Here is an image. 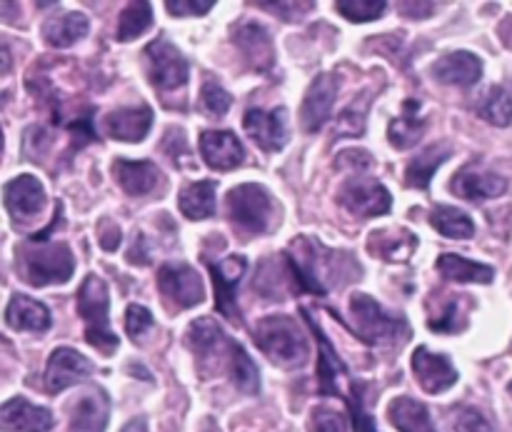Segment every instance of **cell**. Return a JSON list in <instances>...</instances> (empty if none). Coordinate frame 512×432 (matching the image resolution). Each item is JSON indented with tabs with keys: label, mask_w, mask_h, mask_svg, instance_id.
I'll return each instance as SVG.
<instances>
[{
	"label": "cell",
	"mask_w": 512,
	"mask_h": 432,
	"mask_svg": "<svg viewBox=\"0 0 512 432\" xmlns=\"http://www.w3.org/2000/svg\"><path fill=\"white\" fill-rule=\"evenodd\" d=\"M285 258L300 293L305 290L313 295H328L338 285H348L363 275L353 255L328 248L315 238H295Z\"/></svg>",
	"instance_id": "cell-1"
},
{
	"label": "cell",
	"mask_w": 512,
	"mask_h": 432,
	"mask_svg": "<svg viewBox=\"0 0 512 432\" xmlns=\"http://www.w3.org/2000/svg\"><path fill=\"white\" fill-rule=\"evenodd\" d=\"M15 265H18L20 280L33 288L68 283L75 273V258L68 243H53L40 235H33L28 243L18 245Z\"/></svg>",
	"instance_id": "cell-2"
},
{
	"label": "cell",
	"mask_w": 512,
	"mask_h": 432,
	"mask_svg": "<svg viewBox=\"0 0 512 432\" xmlns=\"http://www.w3.org/2000/svg\"><path fill=\"white\" fill-rule=\"evenodd\" d=\"M255 343L265 358L278 368H298L308 360V340L303 330L288 315H270L255 325Z\"/></svg>",
	"instance_id": "cell-3"
},
{
	"label": "cell",
	"mask_w": 512,
	"mask_h": 432,
	"mask_svg": "<svg viewBox=\"0 0 512 432\" xmlns=\"http://www.w3.org/2000/svg\"><path fill=\"white\" fill-rule=\"evenodd\" d=\"M225 208H228L230 223L238 230L250 235H265L275 228L280 220V210L275 205L273 195L255 183L235 185L225 195Z\"/></svg>",
	"instance_id": "cell-4"
},
{
	"label": "cell",
	"mask_w": 512,
	"mask_h": 432,
	"mask_svg": "<svg viewBox=\"0 0 512 432\" xmlns=\"http://www.w3.org/2000/svg\"><path fill=\"white\" fill-rule=\"evenodd\" d=\"M78 315L85 323V340L103 355L118 350V335L110 330V295L108 285L98 275H88L78 290Z\"/></svg>",
	"instance_id": "cell-5"
},
{
	"label": "cell",
	"mask_w": 512,
	"mask_h": 432,
	"mask_svg": "<svg viewBox=\"0 0 512 432\" xmlns=\"http://www.w3.org/2000/svg\"><path fill=\"white\" fill-rule=\"evenodd\" d=\"M350 315H353L355 333L368 345L403 343V340L410 338L408 320L403 315L388 313L378 300L365 293H353Z\"/></svg>",
	"instance_id": "cell-6"
},
{
	"label": "cell",
	"mask_w": 512,
	"mask_h": 432,
	"mask_svg": "<svg viewBox=\"0 0 512 432\" xmlns=\"http://www.w3.org/2000/svg\"><path fill=\"white\" fill-rule=\"evenodd\" d=\"M145 60H148L150 83L158 88V93L160 90L163 93H173V90H180L188 85V60H185V55L168 38H155L145 48Z\"/></svg>",
	"instance_id": "cell-7"
},
{
	"label": "cell",
	"mask_w": 512,
	"mask_h": 432,
	"mask_svg": "<svg viewBox=\"0 0 512 432\" xmlns=\"http://www.w3.org/2000/svg\"><path fill=\"white\" fill-rule=\"evenodd\" d=\"M338 203L355 218H378L393 208V195L383 183L370 178H353L340 188Z\"/></svg>",
	"instance_id": "cell-8"
},
{
	"label": "cell",
	"mask_w": 512,
	"mask_h": 432,
	"mask_svg": "<svg viewBox=\"0 0 512 432\" xmlns=\"http://www.w3.org/2000/svg\"><path fill=\"white\" fill-rule=\"evenodd\" d=\"M158 288L170 303H175L183 310L195 308V305H200L205 300L203 278H200L198 270L190 268L188 263L160 265Z\"/></svg>",
	"instance_id": "cell-9"
},
{
	"label": "cell",
	"mask_w": 512,
	"mask_h": 432,
	"mask_svg": "<svg viewBox=\"0 0 512 432\" xmlns=\"http://www.w3.org/2000/svg\"><path fill=\"white\" fill-rule=\"evenodd\" d=\"M230 40L243 55L245 65L255 73H270L275 68V48L268 28L253 20L238 23L230 30Z\"/></svg>",
	"instance_id": "cell-10"
},
{
	"label": "cell",
	"mask_w": 512,
	"mask_h": 432,
	"mask_svg": "<svg viewBox=\"0 0 512 432\" xmlns=\"http://www.w3.org/2000/svg\"><path fill=\"white\" fill-rule=\"evenodd\" d=\"M245 130H248L250 138L255 140V145L265 150V153H278L288 145L290 130H288V110L283 105L273 110H260L250 108L243 118Z\"/></svg>",
	"instance_id": "cell-11"
},
{
	"label": "cell",
	"mask_w": 512,
	"mask_h": 432,
	"mask_svg": "<svg viewBox=\"0 0 512 432\" xmlns=\"http://www.w3.org/2000/svg\"><path fill=\"white\" fill-rule=\"evenodd\" d=\"M335 98H338V75L320 73L310 83L303 105H300V125L305 133H318L328 123V118L333 115Z\"/></svg>",
	"instance_id": "cell-12"
},
{
	"label": "cell",
	"mask_w": 512,
	"mask_h": 432,
	"mask_svg": "<svg viewBox=\"0 0 512 432\" xmlns=\"http://www.w3.org/2000/svg\"><path fill=\"white\" fill-rule=\"evenodd\" d=\"M93 363L85 355H80L73 348H58L48 360V370H45V390L50 395H58L63 390L73 388L80 380L93 375Z\"/></svg>",
	"instance_id": "cell-13"
},
{
	"label": "cell",
	"mask_w": 512,
	"mask_h": 432,
	"mask_svg": "<svg viewBox=\"0 0 512 432\" xmlns=\"http://www.w3.org/2000/svg\"><path fill=\"white\" fill-rule=\"evenodd\" d=\"M3 203L13 220H30L45 208V190L35 175H18L3 190Z\"/></svg>",
	"instance_id": "cell-14"
},
{
	"label": "cell",
	"mask_w": 512,
	"mask_h": 432,
	"mask_svg": "<svg viewBox=\"0 0 512 432\" xmlns=\"http://www.w3.org/2000/svg\"><path fill=\"white\" fill-rule=\"evenodd\" d=\"M200 155H203L208 168L223 170V173L240 168V163L245 160L243 143L230 130H205V133H200Z\"/></svg>",
	"instance_id": "cell-15"
},
{
	"label": "cell",
	"mask_w": 512,
	"mask_h": 432,
	"mask_svg": "<svg viewBox=\"0 0 512 432\" xmlns=\"http://www.w3.org/2000/svg\"><path fill=\"white\" fill-rule=\"evenodd\" d=\"M245 270H248V260L243 255H230L223 263H210V275L215 283V303L218 310L230 320H240L238 305H235V290H238L240 280H243Z\"/></svg>",
	"instance_id": "cell-16"
},
{
	"label": "cell",
	"mask_w": 512,
	"mask_h": 432,
	"mask_svg": "<svg viewBox=\"0 0 512 432\" xmlns=\"http://www.w3.org/2000/svg\"><path fill=\"white\" fill-rule=\"evenodd\" d=\"M413 373L420 388L430 395L445 393L458 383V370L453 368V363L445 355L430 353L428 348H418L413 353Z\"/></svg>",
	"instance_id": "cell-17"
},
{
	"label": "cell",
	"mask_w": 512,
	"mask_h": 432,
	"mask_svg": "<svg viewBox=\"0 0 512 432\" xmlns=\"http://www.w3.org/2000/svg\"><path fill=\"white\" fill-rule=\"evenodd\" d=\"M110 418V400L105 390L88 388L70 405V432H105Z\"/></svg>",
	"instance_id": "cell-18"
},
{
	"label": "cell",
	"mask_w": 512,
	"mask_h": 432,
	"mask_svg": "<svg viewBox=\"0 0 512 432\" xmlns=\"http://www.w3.org/2000/svg\"><path fill=\"white\" fill-rule=\"evenodd\" d=\"M450 190H453V195H458V198L480 203V200L500 198V195L508 190V180L490 173V170H478L475 165H468V168H460L458 173L453 175Z\"/></svg>",
	"instance_id": "cell-19"
},
{
	"label": "cell",
	"mask_w": 512,
	"mask_h": 432,
	"mask_svg": "<svg viewBox=\"0 0 512 432\" xmlns=\"http://www.w3.org/2000/svg\"><path fill=\"white\" fill-rule=\"evenodd\" d=\"M103 128L110 138L120 140V143H140L148 138L150 128H153V110L148 105L110 110L103 118Z\"/></svg>",
	"instance_id": "cell-20"
},
{
	"label": "cell",
	"mask_w": 512,
	"mask_h": 432,
	"mask_svg": "<svg viewBox=\"0 0 512 432\" xmlns=\"http://www.w3.org/2000/svg\"><path fill=\"white\" fill-rule=\"evenodd\" d=\"M435 80L443 85H458V88H470L483 78V60L470 50H455V53L443 55L433 65Z\"/></svg>",
	"instance_id": "cell-21"
},
{
	"label": "cell",
	"mask_w": 512,
	"mask_h": 432,
	"mask_svg": "<svg viewBox=\"0 0 512 432\" xmlns=\"http://www.w3.org/2000/svg\"><path fill=\"white\" fill-rule=\"evenodd\" d=\"M0 425L5 432H48L53 428V415L25 398H13L0 410Z\"/></svg>",
	"instance_id": "cell-22"
},
{
	"label": "cell",
	"mask_w": 512,
	"mask_h": 432,
	"mask_svg": "<svg viewBox=\"0 0 512 432\" xmlns=\"http://www.w3.org/2000/svg\"><path fill=\"white\" fill-rule=\"evenodd\" d=\"M418 248V235L408 228H383L373 230L368 238V250L380 260L388 263H405L413 258Z\"/></svg>",
	"instance_id": "cell-23"
},
{
	"label": "cell",
	"mask_w": 512,
	"mask_h": 432,
	"mask_svg": "<svg viewBox=\"0 0 512 432\" xmlns=\"http://www.w3.org/2000/svg\"><path fill=\"white\" fill-rule=\"evenodd\" d=\"M255 293H260L263 298H288L290 293H300L298 283H295V275L290 270L288 258H268L260 265L258 275H255L253 283Z\"/></svg>",
	"instance_id": "cell-24"
},
{
	"label": "cell",
	"mask_w": 512,
	"mask_h": 432,
	"mask_svg": "<svg viewBox=\"0 0 512 432\" xmlns=\"http://www.w3.org/2000/svg\"><path fill=\"white\" fill-rule=\"evenodd\" d=\"M113 175L123 193L133 195V198L153 193L160 183V170L150 160H115Z\"/></svg>",
	"instance_id": "cell-25"
},
{
	"label": "cell",
	"mask_w": 512,
	"mask_h": 432,
	"mask_svg": "<svg viewBox=\"0 0 512 432\" xmlns=\"http://www.w3.org/2000/svg\"><path fill=\"white\" fill-rule=\"evenodd\" d=\"M305 320H308L310 330H313L315 340L320 345V358H318V383H320V393L323 395H340L338 390V380L345 375V363L340 360V355L335 353L333 343L325 338V333L320 330V325H315L313 315L308 310H303Z\"/></svg>",
	"instance_id": "cell-26"
},
{
	"label": "cell",
	"mask_w": 512,
	"mask_h": 432,
	"mask_svg": "<svg viewBox=\"0 0 512 432\" xmlns=\"http://www.w3.org/2000/svg\"><path fill=\"white\" fill-rule=\"evenodd\" d=\"M5 325L23 333H43L50 328V310L28 295H13L5 308Z\"/></svg>",
	"instance_id": "cell-27"
},
{
	"label": "cell",
	"mask_w": 512,
	"mask_h": 432,
	"mask_svg": "<svg viewBox=\"0 0 512 432\" xmlns=\"http://www.w3.org/2000/svg\"><path fill=\"white\" fill-rule=\"evenodd\" d=\"M453 155L448 145H428L420 150L413 160L408 163V173H405V185L413 190H428L430 180H433L435 170Z\"/></svg>",
	"instance_id": "cell-28"
},
{
	"label": "cell",
	"mask_w": 512,
	"mask_h": 432,
	"mask_svg": "<svg viewBox=\"0 0 512 432\" xmlns=\"http://www.w3.org/2000/svg\"><path fill=\"white\" fill-rule=\"evenodd\" d=\"M215 188L213 180H198L180 190L178 205L188 220H208L215 215Z\"/></svg>",
	"instance_id": "cell-29"
},
{
	"label": "cell",
	"mask_w": 512,
	"mask_h": 432,
	"mask_svg": "<svg viewBox=\"0 0 512 432\" xmlns=\"http://www.w3.org/2000/svg\"><path fill=\"white\" fill-rule=\"evenodd\" d=\"M88 18L83 13H65L45 23L43 38L53 48H70L88 35Z\"/></svg>",
	"instance_id": "cell-30"
},
{
	"label": "cell",
	"mask_w": 512,
	"mask_h": 432,
	"mask_svg": "<svg viewBox=\"0 0 512 432\" xmlns=\"http://www.w3.org/2000/svg\"><path fill=\"white\" fill-rule=\"evenodd\" d=\"M388 418L400 432H435L428 408L413 398H395L388 408Z\"/></svg>",
	"instance_id": "cell-31"
},
{
	"label": "cell",
	"mask_w": 512,
	"mask_h": 432,
	"mask_svg": "<svg viewBox=\"0 0 512 432\" xmlns=\"http://www.w3.org/2000/svg\"><path fill=\"white\" fill-rule=\"evenodd\" d=\"M438 270L445 280H453V283H493L495 270L490 265L473 263L468 258H460V255H440L438 258Z\"/></svg>",
	"instance_id": "cell-32"
},
{
	"label": "cell",
	"mask_w": 512,
	"mask_h": 432,
	"mask_svg": "<svg viewBox=\"0 0 512 432\" xmlns=\"http://www.w3.org/2000/svg\"><path fill=\"white\" fill-rule=\"evenodd\" d=\"M418 100H408L403 108V118L393 120L388 128V140L395 145L398 150L405 148H415L420 143L425 133V120L418 118Z\"/></svg>",
	"instance_id": "cell-33"
},
{
	"label": "cell",
	"mask_w": 512,
	"mask_h": 432,
	"mask_svg": "<svg viewBox=\"0 0 512 432\" xmlns=\"http://www.w3.org/2000/svg\"><path fill=\"white\" fill-rule=\"evenodd\" d=\"M430 225L440 235L453 240H468L475 235L473 218L468 213H463V210L450 208V205H438V208L430 210Z\"/></svg>",
	"instance_id": "cell-34"
},
{
	"label": "cell",
	"mask_w": 512,
	"mask_h": 432,
	"mask_svg": "<svg viewBox=\"0 0 512 432\" xmlns=\"http://www.w3.org/2000/svg\"><path fill=\"white\" fill-rule=\"evenodd\" d=\"M468 313L470 308H463V300L450 298L438 308H430L428 325L433 333H460L468 325Z\"/></svg>",
	"instance_id": "cell-35"
},
{
	"label": "cell",
	"mask_w": 512,
	"mask_h": 432,
	"mask_svg": "<svg viewBox=\"0 0 512 432\" xmlns=\"http://www.w3.org/2000/svg\"><path fill=\"white\" fill-rule=\"evenodd\" d=\"M478 115L483 120H488L490 125L505 128V125L512 123V95L503 88V85H493V88L478 100Z\"/></svg>",
	"instance_id": "cell-36"
},
{
	"label": "cell",
	"mask_w": 512,
	"mask_h": 432,
	"mask_svg": "<svg viewBox=\"0 0 512 432\" xmlns=\"http://www.w3.org/2000/svg\"><path fill=\"white\" fill-rule=\"evenodd\" d=\"M150 25H153V8H150V3H130L128 8L120 13L115 38H118L120 43H130V40L140 38Z\"/></svg>",
	"instance_id": "cell-37"
},
{
	"label": "cell",
	"mask_w": 512,
	"mask_h": 432,
	"mask_svg": "<svg viewBox=\"0 0 512 432\" xmlns=\"http://www.w3.org/2000/svg\"><path fill=\"white\" fill-rule=\"evenodd\" d=\"M230 375H233L238 390H243V393H248V395L260 393L258 368H255V363H253V358L248 355V350L238 343H235L233 358H230Z\"/></svg>",
	"instance_id": "cell-38"
},
{
	"label": "cell",
	"mask_w": 512,
	"mask_h": 432,
	"mask_svg": "<svg viewBox=\"0 0 512 432\" xmlns=\"http://www.w3.org/2000/svg\"><path fill=\"white\" fill-rule=\"evenodd\" d=\"M335 8L350 23H370V20L383 18L388 3H383V0H338Z\"/></svg>",
	"instance_id": "cell-39"
},
{
	"label": "cell",
	"mask_w": 512,
	"mask_h": 432,
	"mask_svg": "<svg viewBox=\"0 0 512 432\" xmlns=\"http://www.w3.org/2000/svg\"><path fill=\"white\" fill-rule=\"evenodd\" d=\"M200 103H203V108L208 110L213 118H223L230 110V105H233V95H230L223 85L215 83L213 78H208L203 83V88H200Z\"/></svg>",
	"instance_id": "cell-40"
},
{
	"label": "cell",
	"mask_w": 512,
	"mask_h": 432,
	"mask_svg": "<svg viewBox=\"0 0 512 432\" xmlns=\"http://www.w3.org/2000/svg\"><path fill=\"white\" fill-rule=\"evenodd\" d=\"M50 145H53V133H50L45 125H30V128L25 130V135H23L25 158L40 163V160L45 158V153L50 150Z\"/></svg>",
	"instance_id": "cell-41"
},
{
	"label": "cell",
	"mask_w": 512,
	"mask_h": 432,
	"mask_svg": "<svg viewBox=\"0 0 512 432\" xmlns=\"http://www.w3.org/2000/svg\"><path fill=\"white\" fill-rule=\"evenodd\" d=\"M125 330H128V338L133 343L145 340V335L153 330V313L145 305H130L128 313H125Z\"/></svg>",
	"instance_id": "cell-42"
},
{
	"label": "cell",
	"mask_w": 512,
	"mask_h": 432,
	"mask_svg": "<svg viewBox=\"0 0 512 432\" xmlns=\"http://www.w3.org/2000/svg\"><path fill=\"white\" fill-rule=\"evenodd\" d=\"M308 428H310V432H348L343 415L335 413V410H328V408L313 410Z\"/></svg>",
	"instance_id": "cell-43"
},
{
	"label": "cell",
	"mask_w": 512,
	"mask_h": 432,
	"mask_svg": "<svg viewBox=\"0 0 512 432\" xmlns=\"http://www.w3.org/2000/svg\"><path fill=\"white\" fill-rule=\"evenodd\" d=\"M163 148L165 153L173 158L175 165L183 163L188 158V140H185V133L180 128H170L163 138Z\"/></svg>",
	"instance_id": "cell-44"
},
{
	"label": "cell",
	"mask_w": 512,
	"mask_h": 432,
	"mask_svg": "<svg viewBox=\"0 0 512 432\" xmlns=\"http://www.w3.org/2000/svg\"><path fill=\"white\" fill-rule=\"evenodd\" d=\"M455 432H493L490 423L485 420L483 413L473 408H465L463 413H458L455 418Z\"/></svg>",
	"instance_id": "cell-45"
},
{
	"label": "cell",
	"mask_w": 512,
	"mask_h": 432,
	"mask_svg": "<svg viewBox=\"0 0 512 432\" xmlns=\"http://www.w3.org/2000/svg\"><path fill=\"white\" fill-rule=\"evenodd\" d=\"M350 413H353L355 432H378L373 415L365 410V405H363V400H360V393L355 385H353V398H350Z\"/></svg>",
	"instance_id": "cell-46"
},
{
	"label": "cell",
	"mask_w": 512,
	"mask_h": 432,
	"mask_svg": "<svg viewBox=\"0 0 512 432\" xmlns=\"http://www.w3.org/2000/svg\"><path fill=\"white\" fill-rule=\"evenodd\" d=\"M98 240H100V248L113 253V250L120 248V240H123V230L120 225L115 223L113 218H103L98 223Z\"/></svg>",
	"instance_id": "cell-47"
},
{
	"label": "cell",
	"mask_w": 512,
	"mask_h": 432,
	"mask_svg": "<svg viewBox=\"0 0 512 432\" xmlns=\"http://www.w3.org/2000/svg\"><path fill=\"white\" fill-rule=\"evenodd\" d=\"M213 0H168L165 8H168L170 15H205L213 8Z\"/></svg>",
	"instance_id": "cell-48"
},
{
	"label": "cell",
	"mask_w": 512,
	"mask_h": 432,
	"mask_svg": "<svg viewBox=\"0 0 512 432\" xmlns=\"http://www.w3.org/2000/svg\"><path fill=\"white\" fill-rule=\"evenodd\" d=\"M315 3H260V8L270 10V13L280 15V18H300V15L310 13Z\"/></svg>",
	"instance_id": "cell-49"
},
{
	"label": "cell",
	"mask_w": 512,
	"mask_h": 432,
	"mask_svg": "<svg viewBox=\"0 0 512 432\" xmlns=\"http://www.w3.org/2000/svg\"><path fill=\"white\" fill-rule=\"evenodd\" d=\"M370 163H373V160H370V155L363 153V150H348V153H343L338 158V165H343V168H353V170L370 168Z\"/></svg>",
	"instance_id": "cell-50"
},
{
	"label": "cell",
	"mask_w": 512,
	"mask_h": 432,
	"mask_svg": "<svg viewBox=\"0 0 512 432\" xmlns=\"http://www.w3.org/2000/svg\"><path fill=\"white\" fill-rule=\"evenodd\" d=\"M138 253H140V263H150V255H148V250H145V238L143 235H135V243H133V250H130L128 253V260L130 263H133L135 258H138Z\"/></svg>",
	"instance_id": "cell-51"
},
{
	"label": "cell",
	"mask_w": 512,
	"mask_h": 432,
	"mask_svg": "<svg viewBox=\"0 0 512 432\" xmlns=\"http://www.w3.org/2000/svg\"><path fill=\"white\" fill-rule=\"evenodd\" d=\"M123 432H148V425H145L143 418H133L128 425H125Z\"/></svg>",
	"instance_id": "cell-52"
},
{
	"label": "cell",
	"mask_w": 512,
	"mask_h": 432,
	"mask_svg": "<svg viewBox=\"0 0 512 432\" xmlns=\"http://www.w3.org/2000/svg\"><path fill=\"white\" fill-rule=\"evenodd\" d=\"M510 395H512V383H510Z\"/></svg>",
	"instance_id": "cell-53"
}]
</instances>
